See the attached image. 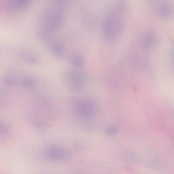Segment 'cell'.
<instances>
[{
  "instance_id": "obj_1",
  "label": "cell",
  "mask_w": 174,
  "mask_h": 174,
  "mask_svg": "<svg viewBox=\"0 0 174 174\" xmlns=\"http://www.w3.org/2000/svg\"><path fill=\"white\" fill-rule=\"evenodd\" d=\"M67 6L56 0H51L50 5L44 10L40 18L38 32L41 39L49 40L53 34L63 25Z\"/></svg>"
},
{
  "instance_id": "obj_2",
  "label": "cell",
  "mask_w": 174,
  "mask_h": 174,
  "mask_svg": "<svg viewBox=\"0 0 174 174\" xmlns=\"http://www.w3.org/2000/svg\"><path fill=\"white\" fill-rule=\"evenodd\" d=\"M127 9V4L119 1L111 7L103 19L102 32L105 40L113 42L121 35L125 25L124 15Z\"/></svg>"
},
{
  "instance_id": "obj_3",
  "label": "cell",
  "mask_w": 174,
  "mask_h": 174,
  "mask_svg": "<svg viewBox=\"0 0 174 174\" xmlns=\"http://www.w3.org/2000/svg\"><path fill=\"white\" fill-rule=\"evenodd\" d=\"M78 114L84 118H91L97 114V104L92 100H82L77 103L76 107Z\"/></svg>"
},
{
  "instance_id": "obj_4",
  "label": "cell",
  "mask_w": 174,
  "mask_h": 174,
  "mask_svg": "<svg viewBox=\"0 0 174 174\" xmlns=\"http://www.w3.org/2000/svg\"><path fill=\"white\" fill-rule=\"evenodd\" d=\"M32 0H7L6 8L9 13L13 14L25 9L31 3Z\"/></svg>"
},
{
  "instance_id": "obj_5",
  "label": "cell",
  "mask_w": 174,
  "mask_h": 174,
  "mask_svg": "<svg viewBox=\"0 0 174 174\" xmlns=\"http://www.w3.org/2000/svg\"><path fill=\"white\" fill-rule=\"evenodd\" d=\"M156 12L161 18L168 19L173 16L174 8L169 2L162 1L157 6Z\"/></svg>"
},
{
  "instance_id": "obj_6",
  "label": "cell",
  "mask_w": 174,
  "mask_h": 174,
  "mask_svg": "<svg viewBox=\"0 0 174 174\" xmlns=\"http://www.w3.org/2000/svg\"><path fill=\"white\" fill-rule=\"evenodd\" d=\"M66 78L71 84L73 88L78 89L82 86L85 82L84 77L81 73L75 72H70L66 74Z\"/></svg>"
},
{
  "instance_id": "obj_7",
  "label": "cell",
  "mask_w": 174,
  "mask_h": 174,
  "mask_svg": "<svg viewBox=\"0 0 174 174\" xmlns=\"http://www.w3.org/2000/svg\"><path fill=\"white\" fill-rule=\"evenodd\" d=\"M51 50L54 55L58 57H61L64 54V49L61 43L56 42L52 43L50 45Z\"/></svg>"
},
{
  "instance_id": "obj_8",
  "label": "cell",
  "mask_w": 174,
  "mask_h": 174,
  "mask_svg": "<svg viewBox=\"0 0 174 174\" xmlns=\"http://www.w3.org/2000/svg\"><path fill=\"white\" fill-rule=\"evenodd\" d=\"M156 41L155 35L152 33H148L143 38V43L146 47H151L154 44Z\"/></svg>"
},
{
  "instance_id": "obj_9",
  "label": "cell",
  "mask_w": 174,
  "mask_h": 174,
  "mask_svg": "<svg viewBox=\"0 0 174 174\" xmlns=\"http://www.w3.org/2000/svg\"><path fill=\"white\" fill-rule=\"evenodd\" d=\"M22 58L24 59L26 62L31 63H34L37 61V58L36 56L32 52H26L22 54Z\"/></svg>"
},
{
  "instance_id": "obj_10",
  "label": "cell",
  "mask_w": 174,
  "mask_h": 174,
  "mask_svg": "<svg viewBox=\"0 0 174 174\" xmlns=\"http://www.w3.org/2000/svg\"><path fill=\"white\" fill-rule=\"evenodd\" d=\"M35 81L33 78L27 77L24 78L23 81V84L24 86L27 88H32L35 85Z\"/></svg>"
},
{
  "instance_id": "obj_11",
  "label": "cell",
  "mask_w": 174,
  "mask_h": 174,
  "mask_svg": "<svg viewBox=\"0 0 174 174\" xmlns=\"http://www.w3.org/2000/svg\"><path fill=\"white\" fill-rule=\"evenodd\" d=\"M71 62L75 66H81L83 64V59L80 55H75L71 59Z\"/></svg>"
},
{
  "instance_id": "obj_12",
  "label": "cell",
  "mask_w": 174,
  "mask_h": 174,
  "mask_svg": "<svg viewBox=\"0 0 174 174\" xmlns=\"http://www.w3.org/2000/svg\"><path fill=\"white\" fill-rule=\"evenodd\" d=\"M117 128L114 126H110L107 129V133L110 134H113L117 132Z\"/></svg>"
},
{
  "instance_id": "obj_13",
  "label": "cell",
  "mask_w": 174,
  "mask_h": 174,
  "mask_svg": "<svg viewBox=\"0 0 174 174\" xmlns=\"http://www.w3.org/2000/svg\"><path fill=\"white\" fill-rule=\"evenodd\" d=\"M173 59H174V56H173Z\"/></svg>"
}]
</instances>
